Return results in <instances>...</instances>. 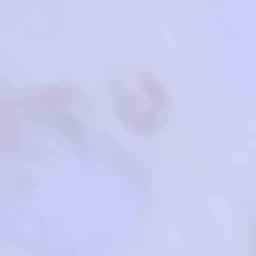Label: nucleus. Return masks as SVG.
Listing matches in <instances>:
<instances>
[{
    "mask_svg": "<svg viewBox=\"0 0 256 256\" xmlns=\"http://www.w3.org/2000/svg\"><path fill=\"white\" fill-rule=\"evenodd\" d=\"M132 210H140V186L101 148L39 140L0 163V225L32 248H94Z\"/></svg>",
    "mask_w": 256,
    "mask_h": 256,
    "instance_id": "obj_1",
    "label": "nucleus"
}]
</instances>
